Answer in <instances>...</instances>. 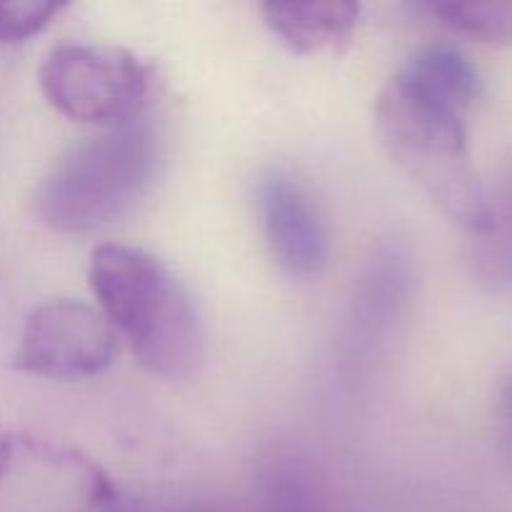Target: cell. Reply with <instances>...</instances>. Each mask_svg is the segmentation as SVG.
<instances>
[{
  "instance_id": "cell-1",
  "label": "cell",
  "mask_w": 512,
  "mask_h": 512,
  "mask_svg": "<svg viewBox=\"0 0 512 512\" xmlns=\"http://www.w3.org/2000/svg\"><path fill=\"white\" fill-rule=\"evenodd\" d=\"M483 75L453 45H423L375 98V130L393 163L468 233L485 215V183L473 165L468 115Z\"/></svg>"
},
{
  "instance_id": "cell-2",
  "label": "cell",
  "mask_w": 512,
  "mask_h": 512,
  "mask_svg": "<svg viewBox=\"0 0 512 512\" xmlns=\"http://www.w3.org/2000/svg\"><path fill=\"white\" fill-rule=\"evenodd\" d=\"M88 275L98 310L150 375L180 383L198 373L205 355L203 323L163 260L148 250L105 243L90 255Z\"/></svg>"
},
{
  "instance_id": "cell-3",
  "label": "cell",
  "mask_w": 512,
  "mask_h": 512,
  "mask_svg": "<svg viewBox=\"0 0 512 512\" xmlns=\"http://www.w3.org/2000/svg\"><path fill=\"white\" fill-rule=\"evenodd\" d=\"M158 163L160 133L150 120L103 130L58 155L35 190V213L55 233H95L143 198Z\"/></svg>"
},
{
  "instance_id": "cell-4",
  "label": "cell",
  "mask_w": 512,
  "mask_h": 512,
  "mask_svg": "<svg viewBox=\"0 0 512 512\" xmlns=\"http://www.w3.org/2000/svg\"><path fill=\"white\" fill-rule=\"evenodd\" d=\"M38 83L43 98L65 118L118 128L138 120L153 73L133 50L120 45L63 43L43 58Z\"/></svg>"
},
{
  "instance_id": "cell-5",
  "label": "cell",
  "mask_w": 512,
  "mask_h": 512,
  "mask_svg": "<svg viewBox=\"0 0 512 512\" xmlns=\"http://www.w3.org/2000/svg\"><path fill=\"white\" fill-rule=\"evenodd\" d=\"M415 293L413 253L388 238L370 253L353 285L338 335L340 370L348 378L368 373L393 345Z\"/></svg>"
},
{
  "instance_id": "cell-6",
  "label": "cell",
  "mask_w": 512,
  "mask_h": 512,
  "mask_svg": "<svg viewBox=\"0 0 512 512\" xmlns=\"http://www.w3.org/2000/svg\"><path fill=\"white\" fill-rule=\"evenodd\" d=\"M118 338L105 315L83 300L58 298L25 318L10 368L48 380L93 378L113 365Z\"/></svg>"
},
{
  "instance_id": "cell-7",
  "label": "cell",
  "mask_w": 512,
  "mask_h": 512,
  "mask_svg": "<svg viewBox=\"0 0 512 512\" xmlns=\"http://www.w3.org/2000/svg\"><path fill=\"white\" fill-rule=\"evenodd\" d=\"M255 205L278 268L298 280L320 278L330 263L333 235L303 180L285 168H265L255 180Z\"/></svg>"
},
{
  "instance_id": "cell-8",
  "label": "cell",
  "mask_w": 512,
  "mask_h": 512,
  "mask_svg": "<svg viewBox=\"0 0 512 512\" xmlns=\"http://www.w3.org/2000/svg\"><path fill=\"white\" fill-rule=\"evenodd\" d=\"M265 25L293 53L340 50L353 40L360 20V5L345 0L330 3H263Z\"/></svg>"
},
{
  "instance_id": "cell-9",
  "label": "cell",
  "mask_w": 512,
  "mask_h": 512,
  "mask_svg": "<svg viewBox=\"0 0 512 512\" xmlns=\"http://www.w3.org/2000/svg\"><path fill=\"white\" fill-rule=\"evenodd\" d=\"M470 268L490 293H512V155L485 185V215L470 233Z\"/></svg>"
},
{
  "instance_id": "cell-10",
  "label": "cell",
  "mask_w": 512,
  "mask_h": 512,
  "mask_svg": "<svg viewBox=\"0 0 512 512\" xmlns=\"http://www.w3.org/2000/svg\"><path fill=\"white\" fill-rule=\"evenodd\" d=\"M258 512H330L315 468L293 450H275L260 473Z\"/></svg>"
},
{
  "instance_id": "cell-11",
  "label": "cell",
  "mask_w": 512,
  "mask_h": 512,
  "mask_svg": "<svg viewBox=\"0 0 512 512\" xmlns=\"http://www.w3.org/2000/svg\"><path fill=\"white\" fill-rule=\"evenodd\" d=\"M433 18L465 38L488 43H512V0H480V3H425Z\"/></svg>"
},
{
  "instance_id": "cell-12",
  "label": "cell",
  "mask_w": 512,
  "mask_h": 512,
  "mask_svg": "<svg viewBox=\"0 0 512 512\" xmlns=\"http://www.w3.org/2000/svg\"><path fill=\"white\" fill-rule=\"evenodd\" d=\"M60 8H63L60 3H45V0L0 3V43H25L33 35L43 33L60 13Z\"/></svg>"
},
{
  "instance_id": "cell-13",
  "label": "cell",
  "mask_w": 512,
  "mask_h": 512,
  "mask_svg": "<svg viewBox=\"0 0 512 512\" xmlns=\"http://www.w3.org/2000/svg\"><path fill=\"white\" fill-rule=\"evenodd\" d=\"M498 408H500V425H503V438L512 458V375L505 380L503 388H500Z\"/></svg>"
},
{
  "instance_id": "cell-14",
  "label": "cell",
  "mask_w": 512,
  "mask_h": 512,
  "mask_svg": "<svg viewBox=\"0 0 512 512\" xmlns=\"http://www.w3.org/2000/svg\"><path fill=\"white\" fill-rule=\"evenodd\" d=\"M18 435L10 433V430L0 428V480L5 478V473L10 470L15 460V450H18Z\"/></svg>"
},
{
  "instance_id": "cell-15",
  "label": "cell",
  "mask_w": 512,
  "mask_h": 512,
  "mask_svg": "<svg viewBox=\"0 0 512 512\" xmlns=\"http://www.w3.org/2000/svg\"><path fill=\"white\" fill-rule=\"evenodd\" d=\"M95 508H98V512H123L118 508V498L108 500V503H95Z\"/></svg>"
}]
</instances>
